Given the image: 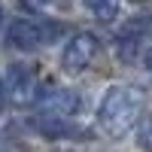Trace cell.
I'll return each instance as SVG.
<instances>
[{"instance_id": "obj_1", "label": "cell", "mask_w": 152, "mask_h": 152, "mask_svg": "<svg viewBox=\"0 0 152 152\" xmlns=\"http://www.w3.org/2000/svg\"><path fill=\"white\" fill-rule=\"evenodd\" d=\"M143 107H146V94L140 85H131V82L110 85L97 107V125L110 137H125L134 125H140Z\"/></svg>"}, {"instance_id": "obj_2", "label": "cell", "mask_w": 152, "mask_h": 152, "mask_svg": "<svg viewBox=\"0 0 152 152\" xmlns=\"http://www.w3.org/2000/svg\"><path fill=\"white\" fill-rule=\"evenodd\" d=\"M61 37L58 21H31V18H15L6 31V43L18 52H37L40 46L52 43Z\"/></svg>"}, {"instance_id": "obj_3", "label": "cell", "mask_w": 152, "mask_h": 152, "mask_svg": "<svg viewBox=\"0 0 152 152\" xmlns=\"http://www.w3.org/2000/svg\"><path fill=\"white\" fill-rule=\"evenodd\" d=\"M0 94H3V100L12 104V107L37 104V100H40V79H37V73L31 67L12 64V67H6L3 79H0Z\"/></svg>"}, {"instance_id": "obj_4", "label": "cell", "mask_w": 152, "mask_h": 152, "mask_svg": "<svg viewBox=\"0 0 152 152\" xmlns=\"http://www.w3.org/2000/svg\"><path fill=\"white\" fill-rule=\"evenodd\" d=\"M97 55V37L94 34H73L70 43L64 46V55H61V67L67 73H82Z\"/></svg>"}, {"instance_id": "obj_5", "label": "cell", "mask_w": 152, "mask_h": 152, "mask_svg": "<svg viewBox=\"0 0 152 152\" xmlns=\"http://www.w3.org/2000/svg\"><path fill=\"white\" fill-rule=\"evenodd\" d=\"M40 110H43V116H58V119H67L73 116V113H79L82 107V100L76 91H70V88H52V91H46L40 94Z\"/></svg>"}, {"instance_id": "obj_6", "label": "cell", "mask_w": 152, "mask_h": 152, "mask_svg": "<svg viewBox=\"0 0 152 152\" xmlns=\"http://www.w3.org/2000/svg\"><path fill=\"white\" fill-rule=\"evenodd\" d=\"M34 128L40 134H46V137H67V134H73V128L64 119H58V116H40V119H34Z\"/></svg>"}, {"instance_id": "obj_7", "label": "cell", "mask_w": 152, "mask_h": 152, "mask_svg": "<svg viewBox=\"0 0 152 152\" xmlns=\"http://www.w3.org/2000/svg\"><path fill=\"white\" fill-rule=\"evenodd\" d=\"M85 6L97 21H116L122 0H85Z\"/></svg>"}, {"instance_id": "obj_8", "label": "cell", "mask_w": 152, "mask_h": 152, "mask_svg": "<svg viewBox=\"0 0 152 152\" xmlns=\"http://www.w3.org/2000/svg\"><path fill=\"white\" fill-rule=\"evenodd\" d=\"M137 146L143 152H152V116H146L137 125Z\"/></svg>"}, {"instance_id": "obj_9", "label": "cell", "mask_w": 152, "mask_h": 152, "mask_svg": "<svg viewBox=\"0 0 152 152\" xmlns=\"http://www.w3.org/2000/svg\"><path fill=\"white\" fill-rule=\"evenodd\" d=\"M143 64H146V70L152 73V49H149V52H146V58H143Z\"/></svg>"}, {"instance_id": "obj_10", "label": "cell", "mask_w": 152, "mask_h": 152, "mask_svg": "<svg viewBox=\"0 0 152 152\" xmlns=\"http://www.w3.org/2000/svg\"><path fill=\"white\" fill-rule=\"evenodd\" d=\"M0 24H3V9H0Z\"/></svg>"}]
</instances>
